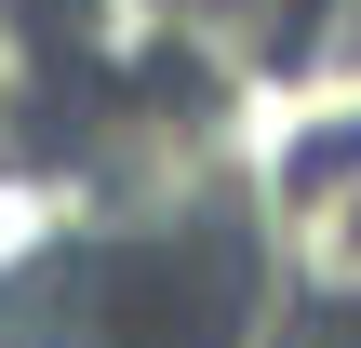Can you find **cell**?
<instances>
[{"label": "cell", "mask_w": 361, "mask_h": 348, "mask_svg": "<svg viewBox=\"0 0 361 348\" xmlns=\"http://www.w3.org/2000/svg\"><path fill=\"white\" fill-rule=\"evenodd\" d=\"M67 40L94 67H161L188 27H174V0H67Z\"/></svg>", "instance_id": "obj_3"}, {"label": "cell", "mask_w": 361, "mask_h": 348, "mask_svg": "<svg viewBox=\"0 0 361 348\" xmlns=\"http://www.w3.org/2000/svg\"><path fill=\"white\" fill-rule=\"evenodd\" d=\"M27 94H40V40L0 13V121H27Z\"/></svg>", "instance_id": "obj_4"}, {"label": "cell", "mask_w": 361, "mask_h": 348, "mask_svg": "<svg viewBox=\"0 0 361 348\" xmlns=\"http://www.w3.org/2000/svg\"><path fill=\"white\" fill-rule=\"evenodd\" d=\"M174 27H188L201 54H228V67H268V54H295L308 0H174Z\"/></svg>", "instance_id": "obj_2"}, {"label": "cell", "mask_w": 361, "mask_h": 348, "mask_svg": "<svg viewBox=\"0 0 361 348\" xmlns=\"http://www.w3.org/2000/svg\"><path fill=\"white\" fill-rule=\"evenodd\" d=\"M281 241H295V268H308L322 295H361V134H348V148H322V161L295 174Z\"/></svg>", "instance_id": "obj_1"}]
</instances>
